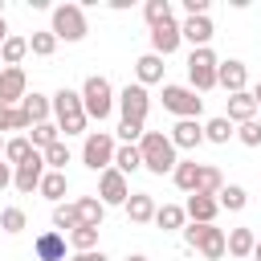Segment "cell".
Wrapping results in <instances>:
<instances>
[{"label":"cell","mask_w":261,"mask_h":261,"mask_svg":"<svg viewBox=\"0 0 261 261\" xmlns=\"http://www.w3.org/2000/svg\"><path fill=\"white\" fill-rule=\"evenodd\" d=\"M232 135H237V130H232V122H228L224 114H220V118H208V122H204V143H216V147H220V143H228Z\"/></svg>","instance_id":"cell-31"},{"label":"cell","mask_w":261,"mask_h":261,"mask_svg":"<svg viewBox=\"0 0 261 261\" xmlns=\"http://www.w3.org/2000/svg\"><path fill=\"white\" fill-rule=\"evenodd\" d=\"M126 261H151V257H143V253H130V257H126Z\"/></svg>","instance_id":"cell-47"},{"label":"cell","mask_w":261,"mask_h":261,"mask_svg":"<svg viewBox=\"0 0 261 261\" xmlns=\"http://www.w3.org/2000/svg\"><path fill=\"white\" fill-rule=\"evenodd\" d=\"M114 167H118L122 175L139 171V167H143V151H139L135 143H118V151H114Z\"/></svg>","instance_id":"cell-28"},{"label":"cell","mask_w":261,"mask_h":261,"mask_svg":"<svg viewBox=\"0 0 261 261\" xmlns=\"http://www.w3.org/2000/svg\"><path fill=\"white\" fill-rule=\"evenodd\" d=\"M143 16H147V24H151V29H155V24L175 20V16H171V0H147V4H143Z\"/></svg>","instance_id":"cell-36"},{"label":"cell","mask_w":261,"mask_h":261,"mask_svg":"<svg viewBox=\"0 0 261 261\" xmlns=\"http://www.w3.org/2000/svg\"><path fill=\"white\" fill-rule=\"evenodd\" d=\"M118 110H122V122H147V110H151V98H147V86H122L118 94Z\"/></svg>","instance_id":"cell-9"},{"label":"cell","mask_w":261,"mask_h":261,"mask_svg":"<svg viewBox=\"0 0 261 261\" xmlns=\"http://www.w3.org/2000/svg\"><path fill=\"white\" fill-rule=\"evenodd\" d=\"M41 155H45V167H49V171H65V163H69V147H65V139L53 143V147L41 151Z\"/></svg>","instance_id":"cell-40"},{"label":"cell","mask_w":261,"mask_h":261,"mask_svg":"<svg viewBox=\"0 0 261 261\" xmlns=\"http://www.w3.org/2000/svg\"><path fill=\"white\" fill-rule=\"evenodd\" d=\"M184 212L192 216V224H212L216 212H220V200L216 196H204V192H192L188 204H184Z\"/></svg>","instance_id":"cell-15"},{"label":"cell","mask_w":261,"mask_h":261,"mask_svg":"<svg viewBox=\"0 0 261 261\" xmlns=\"http://www.w3.org/2000/svg\"><path fill=\"white\" fill-rule=\"evenodd\" d=\"M245 82H249V65H245V61H237V57L220 61V69H216V86H224L228 94H241Z\"/></svg>","instance_id":"cell-13"},{"label":"cell","mask_w":261,"mask_h":261,"mask_svg":"<svg viewBox=\"0 0 261 261\" xmlns=\"http://www.w3.org/2000/svg\"><path fill=\"white\" fill-rule=\"evenodd\" d=\"M143 135H147V130H143V122H118V139H122V143H135V147H139V143H143Z\"/></svg>","instance_id":"cell-42"},{"label":"cell","mask_w":261,"mask_h":261,"mask_svg":"<svg viewBox=\"0 0 261 261\" xmlns=\"http://www.w3.org/2000/svg\"><path fill=\"white\" fill-rule=\"evenodd\" d=\"M135 77H139V86L163 82V57H159V53H143V57L135 61Z\"/></svg>","instance_id":"cell-23"},{"label":"cell","mask_w":261,"mask_h":261,"mask_svg":"<svg viewBox=\"0 0 261 261\" xmlns=\"http://www.w3.org/2000/svg\"><path fill=\"white\" fill-rule=\"evenodd\" d=\"M77 224H82L77 204H53V228H57V232H73Z\"/></svg>","instance_id":"cell-33"},{"label":"cell","mask_w":261,"mask_h":261,"mask_svg":"<svg viewBox=\"0 0 261 261\" xmlns=\"http://www.w3.org/2000/svg\"><path fill=\"white\" fill-rule=\"evenodd\" d=\"M179 33H184V41H192V49H208V41L216 37V29H212L208 16H184Z\"/></svg>","instance_id":"cell-16"},{"label":"cell","mask_w":261,"mask_h":261,"mask_svg":"<svg viewBox=\"0 0 261 261\" xmlns=\"http://www.w3.org/2000/svg\"><path fill=\"white\" fill-rule=\"evenodd\" d=\"M163 110H171L175 118H200L204 98L192 86H163Z\"/></svg>","instance_id":"cell-8"},{"label":"cell","mask_w":261,"mask_h":261,"mask_svg":"<svg viewBox=\"0 0 261 261\" xmlns=\"http://www.w3.org/2000/svg\"><path fill=\"white\" fill-rule=\"evenodd\" d=\"M33 155H37V147L29 143V135H16V139H8V147H4V163H12V167L29 163Z\"/></svg>","instance_id":"cell-25"},{"label":"cell","mask_w":261,"mask_h":261,"mask_svg":"<svg viewBox=\"0 0 261 261\" xmlns=\"http://www.w3.org/2000/svg\"><path fill=\"white\" fill-rule=\"evenodd\" d=\"M220 188H224V175H220V167L204 163V167H200V192H204V196H220Z\"/></svg>","instance_id":"cell-37"},{"label":"cell","mask_w":261,"mask_h":261,"mask_svg":"<svg viewBox=\"0 0 261 261\" xmlns=\"http://www.w3.org/2000/svg\"><path fill=\"white\" fill-rule=\"evenodd\" d=\"M98 232H102V228L77 224V228L69 232V245H73V253H94V249H98Z\"/></svg>","instance_id":"cell-34"},{"label":"cell","mask_w":261,"mask_h":261,"mask_svg":"<svg viewBox=\"0 0 261 261\" xmlns=\"http://www.w3.org/2000/svg\"><path fill=\"white\" fill-rule=\"evenodd\" d=\"M122 208H126V220H135V224L155 220V200H151V192H130V200H126Z\"/></svg>","instance_id":"cell-22"},{"label":"cell","mask_w":261,"mask_h":261,"mask_svg":"<svg viewBox=\"0 0 261 261\" xmlns=\"http://www.w3.org/2000/svg\"><path fill=\"white\" fill-rule=\"evenodd\" d=\"M98 200L110 208V204H126L130 200V188H126V175L118 171V167H106L102 175H98Z\"/></svg>","instance_id":"cell-10"},{"label":"cell","mask_w":261,"mask_h":261,"mask_svg":"<svg viewBox=\"0 0 261 261\" xmlns=\"http://www.w3.org/2000/svg\"><path fill=\"white\" fill-rule=\"evenodd\" d=\"M4 147H8V143H4V135H0V155H4Z\"/></svg>","instance_id":"cell-50"},{"label":"cell","mask_w":261,"mask_h":261,"mask_svg":"<svg viewBox=\"0 0 261 261\" xmlns=\"http://www.w3.org/2000/svg\"><path fill=\"white\" fill-rule=\"evenodd\" d=\"M53 114H57V126L65 130V135H90L86 130V106H82V90H69V86H61L57 94H53Z\"/></svg>","instance_id":"cell-3"},{"label":"cell","mask_w":261,"mask_h":261,"mask_svg":"<svg viewBox=\"0 0 261 261\" xmlns=\"http://www.w3.org/2000/svg\"><path fill=\"white\" fill-rule=\"evenodd\" d=\"M253 114H257V98L249 94V90H241V94H228V122H253Z\"/></svg>","instance_id":"cell-20"},{"label":"cell","mask_w":261,"mask_h":261,"mask_svg":"<svg viewBox=\"0 0 261 261\" xmlns=\"http://www.w3.org/2000/svg\"><path fill=\"white\" fill-rule=\"evenodd\" d=\"M171 143H175V151H196V147L204 143L200 118H179V122L171 126Z\"/></svg>","instance_id":"cell-14"},{"label":"cell","mask_w":261,"mask_h":261,"mask_svg":"<svg viewBox=\"0 0 261 261\" xmlns=\"http://www.w3.org/2000/svg\"><path fill=\"white\" fill-rule=\"evenodd\" d=\"M216 200H220V208H228V212H241V208L249 204V192H245L241 184H224Z\"/></svg>","instance_id":"cell-35"},{"label":"cell","mask_w":261,"mask_h":261,"mask_svg":"<svg viewBox=\"0 0 261 261\" xmlns=\"http://www.w3.org/2000/svg\"><path fill=\"white\" fill-rule=\"evenodd\" d=\"M24 53H29V37H8L4 45H0V61L12 69V65H20L24 61Z\"/></svg>","instance_id":"cell-30"},{"label":"cell","mask_w":261,"mask_h":261,"mask_svg":"<svg viewBox=\"0 0 261 261\" xmlns=\"http://www.w3.org/2000/svg\"><path fill=\"white\" fill-rule=\"evenodd\" d=\"M57 41H82L90 29H86V8L82 4H57L53 8V29H49Z\"/></svg>","instance_id":"cell-6"},{"label":"cell","mask_w":261,"mask_h":261,"mask_svg":"<svg viewBox=\"0 0 261 261\" xmlns=\"http://www.w3.org/2000/svg\"><path fill=\"white\" fill-rule=\"evenodd\" d=\"M24 94H29V77H24V69H20V65L4 69V73H0V106H20Z\"/></svg>","instance_id":"cell-12"},{"label":"cell","mask_w":261,"mask_h":261,"mask_svg":"<svg viewBox=\"0 0 261 261\" xmlns=\"http://www.w3.org/2000/svg\"><path fill=\"white\" fill-rule=\"evenodd\" d=\"M12 175H16V167H12V163H4V159H0V192H4V188H8V184H12Z\"/></svg>","instance_id":"cell-44"},{"label":"cell","mask_w":261,"mask_h":261,"mask_svg":"<svg viewBox=\"0 0 261 261\" xmlns=\"http://www.w3.org/2000/svg\"><path fill=\"white\" fill-rule=\"evenodd\" d=\"M8 41V24H4V16H0V45Z\"/></svg>","instance_id":"cell-46"},{"label":"cell","mask_w":261,"mask_h":261,"mask_svg":"<svg viewBox=\"0 0 261 261\" xmlns=\"http://www.w3.org/2000/svg\"><path fill=\"white\" fill-rule=\"evenodd\" d=\"M20 114L29 118V130L33 126H41V122H49V114H53V98H45V94H24V102H20Z\"/></svg>","instance_id":"cell-19"},{"label":"cell","mask_w":261,"mask_h":261,"mask_svg":"<svg viewBox=\"0 0 261 261\" xmlns=\"http://www.w3.org/2000/svg\"><path fill=\"white\" fill-rule=\"evenodd\" d=\"M69 261H106V253H102V249H94V253H73Z\"/></svg>","instance_id":"cell-45"},{"label":"cell","mask_w":261,"mask_h":261,"mask_svg":"<svg viewBox=\"0 0 261 261\" xmlns=\"http://www.w3.org/2000/svg\"><path fill=\"white\" fill-rule=\"evenodd\" d=\"M73 204H77V216H82V224H90V228H102L106 204H102L98 196H82V200H73Z\"/></svg>","instance_id":"cell-26"},{"label":"cell","mask_w":261,"mask_h":261,"mask_svg":"<svg viewBox=\"0 0 261 261\" xmlns=\"http://www.w3.org/2000/svg\"><path fill=\"white\" fill-rule=\"evenodd\" d=\"M216 69H220V61H216L212 49H192V57H188V82H192L196 94L216 90Z\"/></svg>","instance_id":"cell-7"},{"label":"cell","mask_w":261,"mask_h":261,"mask_svg":"<svg viewBox=\"0 0 261 261\" xmlns=\"http://www.w3.org/2000/svg\"><path fill=\"white\" fill-rule=\"evenodd\" d=\"M237 139L245 143V147H261V122L253 118V122H241L237 126Z\"/></svg>","instance_id":"cell-41"},{"label":"cell","mask_w":261,"mask_h":261,"mask_svg":"<svg viewBox=\"0 0 261 261\" xmlns=\"http://www.w3.org/2000/svg\"><path fill=\"white\" fill-rule=\"evenodd\" d=\"M184 220H188V212H184L179 204H163V208H155V224H159L163 232H184Z\"/></svg>","instance_id":"cell-27"},{"label":"cell","mask_w":261,"mask_h":261,"mask_svg":"<svg viewBox=\"0 0 261 261\" xmlns=\"http://www.w3.org/2000/svg\"><path fill=\"white\" fill-rule=\"evenodd\" d=\"M184 12L188 16H208V0H184Z\"/></svg>","instance_id":"cell-43"},{"label":"cell","mask_w":261,"mask_h":261,"mask_svg":"<svg viewBox=\"0 0 261 261\" xmlns=\"http://www.w3.org/2000/svg\"><path fill=\"white\" fill-rule=\"evenodd\" d=\"M29 143H33L37 151H49L53 143H61V126H57V122H41V126L29 130Z\"/></svg>","instance_id":"cell-29"},{"label":"cell","mask_w":261,"mask_h":261,"mask_svg":"<svg viewBox=\"0 0 261 261\" xmlns=\"http://www.w3.org/2000/svg\"><path fill=\"white\" fill-rule=\"evenodd\" d=\"M4 69H8V65H4V61H0V73H4Z\"/></svg>","instance_id":"cell-52"},{"label":"cell","mask_w":261,"mask_h":261,"mask_svg":"<svg viewBox=\"0 0 261 261\" xmlns=\"http://www.w3.org/2000/svg\"><path fill=\"white\" fill-rule=\"evenodd\" d=\"M45 155L37 151L29 163H20L16 167V175H12V184H16V192H24V196H33V192H41V179H45Z\"/></svg>","instance_id":"cell-11"},{"label":"cell","mask_w":261,"mask_h":261,"mask_svg":"<svg viewBox=\"0 0 261 261\" xmlns=\"http://www.w3.org/2000/svg\"><path fill=\"white\" fill-rule=\"evenodd\" d=\"M65 188H69V179H65V171H45V179H41V196H45V200H53V204H61V196H65Z\"/></svg>","instance_id":"cell-32"},{"label":"cell","mask_w":261,"mask_h":261,"mask_svg":"<svg viewBox=\"0 0 261 261\" xmlns=\"http://www.w3.org/2000/svg\"><path fill=\"white\" fill-rule=\"evenodd\" d=\"M179 41H184V33H179V24H175V20H167V24H155V29H151V53H159V57L175 53V49H179Z\"/></svg>","instance_id":"cell-17"},{"label":"cell","mask_w":261,"mask_h":261,"mask_svg":"<svg viewBox=\"0 0 261 261\" xmlns=\"http://www.w3.org/2000/svg\"><path fill=\"white\" fill-rule=\"evenodd\" d=\"M184 241L192 249H200L208 261H220L228 253V232L216 228V224H184Z\"/></svg>","instance_id":"cell-4"},{"label":"cell","mask_w":261,"mask_h":261,"mask_svg":"<svg viewBox=\"0 0 261 261\" xmlns=\"http://www.w3.org/2000/svg\"><path fill=\"white\" fill-rule=\"evenodd\" d=\"M53 49H57V37H53L49 29L29 37V53H37V57H53Z\"/></svg>","instance_id":"cell-39"},{"label":"cell","mask_w":261,"mask_h":261,"mask_svg":"<svg viewBox=\"0 0 261 261\" xmlns=\"http://www.w3.org/2000/svg\"><path fill=\"white\" fill-rule=\"evenodd\" d=\"M139 151H143V167L151 171V175H167V171H175V143H171V135H163V130H147L143 135V143H139Z\"/></svg>","instance_id":"cell-2"},{"label":"cell","mask_w":261,"mask_h":261,"mask_svg":"<svg viewBox=\"0 0 261 261\" xmlns=\"http://www.w3.org/2000/svg\"><path fill=\"white\" fill-rule=\"evenodd\" d=\"M253 249H257L253 228H232V232H228V257L245 261V257H253Z\"/></svg>","instance_id":"cell-24"},{"label":"cell","mask_w":261,"mask_h":261,"mask_svg":"<svg viewBox=\"0 0 261 261\" xmlns=\"http://www.w3.org/2000/svg\"><path fill=\"white\" fill-rule=\"evenodd\" d=\"M253 261H261V241H257V249H253Z\"/></svg>","instance_id":"cell-48"},{"label":"cell","mask_w":261,"mask_h":261,"mask_svg":"<svg viewBox=\"0 0 261 261\" xmlns=\"http://www.w3.org/2000/svg\"><path fill=\"white\" fill-rule=\"evenodd\" d=\"M82 106H86V118H94V122H106V118L114 114V106H118V98H114V86H110L102 73H90V77L82 82Z\"/></svg>","instance_id":"cell-1"},{"label":"cell","mask_w":261,"mask_h":261,"mask_svg":"<svg viewBox=\"0 0 261 261\" xmlns=\"http://www.w3.org/2000/svg\"><path fill=\"white\" fill-rule=\"evenodd\" d=\"M253 98H257V106H261V82H257V90H253Z\"/></svg>","instance_id":"cell-49"},{"label":"cell","mask_w":261,"mask_h":261,"mask_svg":"<svg viewBox=\"0 0 261 261\" xmlns=\"http://www.w3.org/2000/svg\"><path fill=\"white\" fill-rule=\"evenodd\" d=\"M33 253H37V261H65V232H57V228L41 232L33 241Z\"/></svg>","instance_id":"cell-18"},{"label":"cell","mask_w":261,"mask_h":261,"mask_svg":"<svg viewBox=\"0 0 261 261\" xmlns=\"http://www.w3.org/2000/svg\"><path fill=\"white\" fill-rule=\"evenodd\" d=\"M200 167H204V163H196V159H179V163H175V171H171L175 188H179V192H188V196H192V192H200Z\"/></svg>","instance_id":"cell-21"},{"label":"cell","mask_w":261,"mask_h":261,"mask_svg":"<svg viewBox=\"0 0 261 261\" xmlns=\"http://www.w3.org/2000/svg\"><path fill=\"white\" fill-rule=\"evenodd\" d=\"M0 16H4V0H0Z\"/></svg>","instance_id":"cell-51"},{"label":"cell","mask_w":261,"mask_h":261,"mask_svg":"<svg viewBox=\"0 0 261 261\" xmlns=\"http://www.w3.org/2000/svg\"><path fill=\"white\" fill-rule=\"evenodd\" d=\"M114 151H118V143H114L110 130H90L86 143H82V163L102 175L106 167H114Z\"/></svg>","instance_id":"cell-5"},{"label":"cell","mask_w":261,"mask_h":261,"mask_svg":"<svg viewBox=\"0 0 261 261\" xmlns=\"http://www.w3.org/2000/svg\"><path fill=\"white\" fill-rule=\"evenodd\" d=\"M24 224H29V216H24V208H4V212H0V228H4L8 237H16V232H24Z\"/></svg>","instance_id":"cell-38"}]
</instances>
